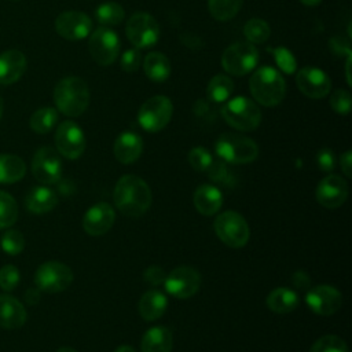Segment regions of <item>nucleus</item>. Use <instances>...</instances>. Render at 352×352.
<instances>
[{"label": "nucleus", "instance_id": "obj_1", "mask_svg": "<svg viewBox=\"0 0 352 352\" xmlns=\"http://www.w3.org/2000/svg\"><path fill=\"white\" fill-rule=\"evenodd\" d=\"M113 199L118 210L125 216L139 217L147 212L153 202V194L148 184L139 176L124 175L118 179Z\"/></svg>", "mask_w": 352, "mask_h": 352}, {"label": "nucleus", "instance_id": "obj_2", "mask_svg": "<svg viewBox=\"0 0 352 352\" xmlns=\"http://www.w3.org/2000/svg\"><path fill=\"white\" fill-rule=\"evenodd\" d=\"M249 89L254 102L265 107H274L283 100L286 95V82L276 69L263 66L252 74Z\"/></svg>", "mask_w": 352, "mask_h": 352}, {"label": "nucleus", "instance_id": "obj_3", "mask_svg": "<svg viewBox=\"0 0 352 352\" xmlns=\"http://www.w3.org/2000/svg\"><path fill=\"white\" fill-rule=\"evenodd\" d=\"M54 102L62 114L67 117H78L89 104L88 85L80 77H65L55 85Z\"/></svg>", "mask_w": 352, "mask_h": 352}, {"label": "nucleus", "instance_id": "obj_4", "mask_svg": "<svg viewBox=\"0 0 352 352\" xmlns=\"http://www.w3.org/2000/svg\"><path fill=\"white\" fill-rule=\"evenodd\" d=\"M224 121L243 132L254 131L261 122V110L256 102L246 96H235L230 99L220 110Z\"/></svg>", "mask_w": 352, "mask_h": 352}, {"label": "nucleus", "instance_id": "obj_5", "mask_svg": "<svg viewBox=\"0 0 352 352\" xmlns=\"http://www.w3.org/2000/svg\"><path fill=\"white\" fill-rule=\"evenodd\" d=\"M214 150L220 160L230 164H249L258 155V147L253 139L231 132L219 136Z\"/></svg>", "mask_w": 352, "mask_h": 352}, {"label": "nucleus", "instance_id": "obj_6", "mask_svg": "<svg viewBox=\"0 0 352 352\" xmlns=\"http://www.w3.org/2000/svg\"><path fill=\"white\" fill-rule=\"evenodd\" d=\"M214 232L227 246L238 249L248 243L250 236L249 226L245 217L235 212L227 210L220 213L214 220Z\"/></svg>", "mask_w": 352, "mask_h": 352}, {"label": "nucleus", "instance_id": "obj_7", "mask_svg": "<svg viewBox=\"0 0 352 352\" xmlns=\"http://www.w3.org/2000/svg\"><path fill=\"white\" fill-rule=\"evenodd\" d=\"M258 62V51L249 41H236L227 47L221 55V66L231 76L250 73Z\"/></svg>", "mask_w": 352, "mask_h": 352}, {"label": "nucleus", "instance_id": "obj_8", "mask_svg": "<svg viewBox=\"0 0 352 352\" xmlns=\"http://www.w3.org/2000/svg\"><path fill=\"white\" fill-rule=\"evenodd\" d=\"M173 114V104L165 95H155L147 99L139 109L138 121L147 132H158L164 129Z\"/></svg>", "mask_w": 352, "mask_h": 352}, {"label": "nucleus", "instance_id": "obj_9", "mask_svg": "<svg viewBox=\"0 0 352 352\" xmlns=\"http://www.w3.org/2000/svg\"><path fill=\"white\" fill-rule=\"evenodd\" d=\"M73 282V272L69 265L60 261H45L34 272V283L40 292L59 293Z\"/></svg>", "mask_w": 352, "mask_h": 352}, {"label": "nucleus", "instance_id": "obj_10", "mask_svg": "<svg viewBox=\"0 0 352 352\" xmlns=\"http://www.w3.org/2000/svg\"><path fill=\"white\" fill-rule=\"evenodd\" d=\"M125 33L135 48L153 47L160 38L158 22L147 12H135L126 22Z\"/></svg>", "mask_w": 352, "mask_h": 352}, {"label": "nucleus", "instance_id": "obj_11", "mask_svg": "<svg viewBox=\"0 0 352 352\" xmlns=\"http://www.w3.org/2000/svg\"><path fill=\"white\" fill-rule=\"evenodd\" d=\"M88 51L98 65L109 66L117 59L120 52L118 36L110 28L100 26L91 33L88 40Z\"/></svg>", "mask_w": 352, "mask_h": 352}, {"label": "nucleus", "instance_id": "obj_12", "mask_svg": "<svg viewBox=\"0 0 352 352\" xmlns=\"http://www.w3.org/2000/svg\"><path fill=\"white\" fill-rule=\"evenodd\" d=\"M165 290L176 298H188L194 296L201 286V274L188 265L172 270L164 280Z\"/></svg>", "mask_w": 352, "mask_h": 352}, {"label": "nucleus", "instance_id": "obj_13", "mask_svg": "<svg viewBox=\"0 0 352 352\" xmlns=\"http://www.w3.org/2000/svg\"><path fill=\"white\" fill-rule=\"evenodd\" d=\"M55 146L60 155L69 160L78 158L85 150V136L74 121H63L55 132Z\"/></svg>", "mask_w": 352, "mask_h": 352}, {"label": "nucleus", "instance_id": "obj_14", "mask_svg": "<svg viewBox=\"0 0 352 352\" xmlns=\"http://www.w3.org/2000/svg\"><path fill=\"white\" fill-rule=\"evenodd\" d=\"M32 173L43 184H54L62 176V161L52 147L38 148L32 160Z\"/></svg>", "mask_w": 352, "mask_h": 352}, {"label": "nucleus", "instance_id": "obj_15", "mask_svg": "<svg viewBox=\"0 0 352 352\" xmlns=\"http://www.w3.org/2000/svg\"><path fill=\"white\" fill-rule=\"evenodd\" d=\"M305 302L314 314L320 316H330L341 308L342 296L336 287L330 285H319L307 293Z\"/></svg>", "mask_w": 352, "mask_h": 352}, {"label": "nucleus", "instance_id": "obj_16", "mask_svg": "<svg viewBox=\"0 0 352 352\" xmlns=\"http://www.w3.org/2000/svg\"><path fill=\"white\" fill-rule=\"evenodd\" d=\"M56 33L70 41L85 38L92 29L91 18L81 11H63L55 19Z\"/></svg>", "mask_w": 352, "mask_h": 352}, {"label": "nucleus", "instance_id": "obj_17", "mask_svg": "<svg viewBox=\"0 0 352 352\" xmlns=\"http://www.w3.org/2000/svg\"><path fill=\"white\" fill-rule=\"evenodd\" d=\"M297 88L311 99H320L329 95L331 89V80L329 76L314 66L302 67L296 76Z\"/></svg>", "mask_w": 352, "mask_h": 352}, {"label": "nucleus", "instance_id": "obj_18", "mask_svg": "<svg viewBox=\"0 0 352 352\" xmlns=\"http://www.w3.org/2000/svg\"><path fill=\"white\" fill-rule=\"evenodd\" d=\"M316 201L329 209L341 206L348 198V184L338 175H329L323 177L316 186Z\"/></svg>", "mask_w": 352, "mask_h": 352}, {"label": "nucleus", "instance_id": "obj_19", "mask_svg": "<svg viewBox=\"0 0 352 352\" xmlns=\"http://www.w3.org/2000/svg\"><path fill=\"white\" fill-rule=\"evenodd\" d=\"M116 213L107 202H98L91 206L82 219V227L87 234L99 236L106 234L114 224Z\"/></svg>", "mask_w": 352, "mask_h": 352}, {"label": "nucleus", "instance_id": "obj_20", "mask_svg": "<svg viewBox=\"0 0 352 352\" xmlns=\"http://www.w3.org/2000/svg\"><path fill=\"white\" fill-rule=\"evenodd\" d=\"M28 60L23 52L8 50L0 54V84L11 85L16 82L26 72Z\"/></svg>", "mask_w": 352, "mask_h": 352}, {"label": "nucleus", "instance_id": "obj_21", "mask_svg": "<svg viewBox=\"0 0 352 352\" xmlns=\"http://www.w3.org/2000/svg\"><path fill=\"white\" fill-rule=\"evenodd\" d=\"M26 309L23 304L10 294H0V327L19 329L26 322Z\"/></svg>", "mask_w": 352, "mask_h": 352}, {"label": "nucleus", "instance_id": "obj_22", "mask_svg": "<svg viewBox=\"0 0 352 352\" xmlns=\"http://www.w3.org/2000/svg\"><path fill=\"white\" fill-rule=\"evenodd\" d=\"M143 151L142 138L131 131L120 133L114 142V155L121 164L135 162Z\"/></svg>", "mask_w": 352, "mask_h": 352}, {"label": "nucleus", "instance_id": "obj_23", "mask_svg": "<svg viewBox=\"0 0 352 352\" xmlns=\"http://www.w3.org/2000/svg\"><path fill=\"white\" fill-rule=\"evenodd\" d=\"M223 204L220 190L213 184H201L194 192V206L204 216L216 214Z\"/></svg>", "mask_w": 352, "mask_h": 352}, {"label": "nucleus", "instance_id": "obj_24", "mask_svg": "<svg viewBox=\"0 0 352 352\" xmlns=\"http://www.w3.org/2000/svg\"><path fill=\"white\" fill-rule=\"evenodd\" d=\"M25 205L29 212L43 214L52 210L58 205V195L54 190L45 186H37L28 192L25 198Z\"/></svg>", "mask_w": 352, "mask_h": 352}, {"label": "nucleus", "instance_id": "obj_25", "mask_svg": "<svg viewBox=\"0 0 352 352\" xmlns=\"http://www.w3.org/2000/svg\"><path fill=\"white\" fill-rule=\"evenodd\" d=\"M173 345V334L165 326H154L148 329L140 344L142 352H170Z\"/></svg>", "mask_w": 352, "mask_h": 352}, {"label": "nucleus", "instance_id": "obj_26", "mask_svg": "<svg viewBox=\"0 0 352 352\" xmlns=\"http://www.w3.org/2000/svg\"><path fill=\"white\" fill-rule=\"evenodd\" d=\"M168 307L166 296L160 290H148L139 300V314L144 320L161 318Z\"/></svg>", "mask_w": 352, "mask_h": 352}, {"label": "nucleus", "instance_id": "obj_27", "mask_svg": "<svg viewBox=\"0 0 352 352\" xmlns=\"http://www.w3.org/2000/svg\"><path fill=\"white\" fill-rule=\"evenodd\" d=\"M298 305V296L289 287H276L267 296V307L275 314H289Z\"/></svg>", "mask_w": 352, "mask_h": 352}, {"label": "nucleus", "instance_id": "obj_28", "mask_svg": "<svg viewBox=\"0 0 352 352\" xmlns=\"http://www.w3.org/2000/svg\"><path fill=\"white\" fill-rule=\"evenodd\" d=\"M143 70L151 81L162 82L170 74V62L162 52L154 51L144 56Z\"/></svg>", "mask_w": 352, "mask_h": 352}, {"label": "nucleus", "instance_id": "obj_29", "mask_svg": "<svg viewBox=\"0 0 352 352\" xmlns=\"http://www.w3.org/2000/svg\"><path fill=\"white\" fill-rule=\"evenodd\" d=\"M26 173L23 160L14 154H0V184L19 182Z\"/></svg>", "mask_w": 352, "mask_h": 352}, {"label": "nucleus", "instance_id": "obj_30", "mask_svg": "<svg viewBox=\"0 0 352 352\" xmlns=\"http://www.w3.org/2000/svg\"><path fill=\"white\" fill-rule=\"evenodd\" d=\"M232 91H234L232 80L226 74H216L208 82L206 96L209 100L214 103H221L231 96Z\"/></svg>", "mask_w": 352, "mask_h": 352}, {"label": "nucleus", "instance_id": "obj_31", "mask_svg": "<svg viewBox=\"0 0 352 352\" xmlns=\"http://www.w3.org/2000/svg\"><path fill=\"white\" fill-rule=\"evenodd\" d=\"M56 122H58V111H56V109L47 106V107L37 109L32 114L29 125H30V128L36 133L44 135V133H48L55 126Z\"/></svg>", "mask_w": 352, "mask_h": 352}, {"label": "nucleus", "instance_id": "obj_32", "mask_svg": "<svg viewBox=\"0 0 352 352\" xmlns=\"http://www.w3.org/2000/svg\"><path fill=\"white\" fill-rule=\"evenodd\" d=\"M243 0H208V10L216 21L226 22L239 12Z\"/></svg>", "mask_w": 352, "mask_h": 352}, {"label": "nucleus", "instance_id": "obj_33", "mask_svg": "<svg viewBox=\"0 0 352 352\" xmlns=\"http://www.w3.org/2000/svg\"><path fill=\"white\" fill-rule=\"evenodd\" d=\"M124 15H125L124 8L121 7V4L116 1L103 3L95 11L96 19L103 26H116L121 23L124 21Z\"/></svg>", "mask_w": 352, "mask_h": 352}, {"label": "nucleus", "instance_id": "obj_34", "mask_svg": "<svg viewBox=\"0 0 352 352\" xmlns=\"http://www.w3.org/2000/svg\"><path fill=\"white\" fill-rule=\"evenodd\" d=\"M243 34L252 44H261L268 40L271 34L270 25L260 18L249 19L243 26Z\"/></svg>", "mask_w": 352, "mask_h": 352}, {"label": "nucleus", "instance_id": "obj_35", "mask_svg": "<svg viewBox=\"0 0 352 352\" xmlns=\"http://www.w3.org/2000/svg\"><path fill=\"white\" fill-rule=\"evenodd\" d=\"M18 219V205L6 191L0 190V228H10Z\"/></svg>", "mask_w": 352, "mask_h": 352}, {"label": "nucleus", "instance_id": "obj_36", "mask_svg": "<svg viewBox=\"0 0 352 352\" xmlns=\"http://www.w3.org/2000/svg\"><path fill=\"white\" fill-rule=\"evenodd\" d=\"M309 352H348V346L341 337L327 334L316 340L309 348Z\"/></svg>", "mask_w": 352, "mask_h": 352}, {"label": "nucleus", "instance_id": "obj_37", "mask_svg": "<svg viewBox=\"0 0 352 352\" xmlns=\"http://www.w3.org/2000/svg\"><path fill=\"white\" fill-rule=\"evenodd\" d=\"M25 248V238L18 230H8L1 236V249L11 254H19Z\"/></svg>", "mask_w": 352, "mask_h": 352}, {"label": "nucleus", "instance_id": "obj_38", "mask_svg": "<svg viewBox=\"0 0 352 352\" xmlns=\"http://www.w3.org/2000/svg\"><path fill=\"white\" fill-rule=\"evenodd\" d=\"M190 165L192 166V169L198 170V172H206L213 161L212 154L202 146H197L192 147L187 155Z\"/></svg>", "mask_w": 352, "mask_h": 352}, {"label": "nucleus", "instance_id": "obj_39", "mask_svg": "<svg viewBox=\"0 0 352 352\" xmlns=\"http://www.w3.org/2000/svg\"><path fill=\"white\" fill-rule=\"evenodd\" d=\"M272 51V55H274V59H275V63L278 65V67L285 72L286 74H293L297 69V62H296V58L294 55L285 47H276L274 50H270Z\"/></svg>", "mask_w": 352, "mask_h": 352}, {"label": "nucleus", "instance_id": "obj_40", "mask_svg": "<svg viewBox=\"0 0 352 352\" xmlns=\"http://www.w3.org/2000/svg\"><path fill=\"white\" fill-rule=\"evenodd\" d=\"M19 279H21V275L15 265L6 264L0 268V287L4 292L14 290L18 286Z\"/></svg>", "mask_w": 352, "mask_h": 352}, {"label": "nucleus", "instance_id": "obj_41", "mask_svg": "<svg viewBox=\"0 0 352 352\" xmlns=\"http://www.w3.org/2000/svg\"><path fill=\"white\" fill-rule=\"evenodd\" d=\"M330 107L341 116H345L351 111V95L345 89H337L330 96Z\"/></svg>", "mask_w": 352, "mask_h": 352}, {"label": "nucleus", "instance_id": "obj_42", "mask_svg": "<svg viewBox=\"0 0 352 352\" xmlns=\"http://www.w3.org/2000/svg\"><path fill=\"white\" fill-rule=\"evenodd\" d=\"M142 54L139 48H129L121 55V69L126 73H133L140 67Z\"/></svg>", "mask_w": 352, "mask_h": 352}, {"label": "nucleus", "instance_id": "obj_43", "mask_svg": "<svg viewBox=\"0 0 352 352\" xmlns=\"http://www.w3.org/2000/svg\"><path fill=\"white\" fill-rule=\"evenodd\" d=\"M206 172H208L209 177L213 182H217V183H224L228 179V176H230L226 164L223 161H220V160H213L210 166H209V169Z\"/></svg>", "mask_w": 352, "mask_h": 352}, {"label": "nucleus", "instance_id": "obj_44", "mask_svg": "<svg viewBox=\"0 0 352 352\" xmlns=\"http://www.w3.org/2000/svg\"><path fill=\"white\" fill-rule=\"evenodd\" d=\"M316 164L322 172H331L336 166V157L330 148H322L316 154Z\"/></svg>", "mask_w": 352, "mask_h": 352}, {"label": "nucleus", "instance_id": "obj_45", "mask_svg": "<svg viewBox=\"0 0 352 352\" xmlns=\"http://www.w3.org/2000/svg\"><path fill=\"white\" fill-rule=\"evenodd\" d=\"M143 276H144V279H146L148 283H151V285H161V283H164L166 274L164 272V270H162L161 267H158V265H150V267L144 271Z\"/></svg>", "mask_w": 352, "mask_h": 352}, {"label": "nucleus", "instance_id": "obj_46", "mask_svg": "<svg viewBox=\"0 0 352 352\" xmlns=\"http://www.w3.org/2000/svg\"><path fill=\"white\" fill-rule=\"evenodd\" d=\"M341 169L346 177H352V151L346 150L340 158Z\"/></svg>", "mask_w": 352, "mask_h": 352}, {"label": "nucleus", "instance_id": "obj_47", "mask_svg": "<svg viewBox=\"0 0 352 352\" xmlns=\"http://www.w3.org/2000/svg\"><path fill=\"white\" fill-rule=\"evenodd\" d=\"M25 300H26V302H29V304H36V302H38V300H40V290H38V289H29V290L25 293Z\"/></svg>", "mask_w": 352, "mask_h": 352}, {"label": "nucleus", "instance_id": "obj_48", "mask_svg": "<svg viewBox=\"0 0 352 352\" xmlns=\"http://www.w3.org/2000/svg\"><path fill=\"white\" fill-rule=\"evenodd\" d=\"M114 352H135V349L129 345H120Z\"/></svg>", "mask_w": 352, "mask_h": 352}, {"label": "nucleus", "instance_id": "obj_49", "mask_svg": "<svg viewBox=\"0 0 352 352\" xmlns=\"http://www.w3.org/2000/svg\"><path fill=\"white\" fill-rule=\"evenodd\" d=\"M304 6H308V7H314V6H318L322 0H300Z\"/></svg>", "mask_w": 352, "mask_h": 352}, {"label": "nucleus", "instance_id": "obj_50", "mask_svg": "<svg viewBox=\"0 0 352 352\" xmlns=\"http://www.w3.org/2000/svg\"><path fill=\"white\" fill-rule=\"evenodd\" d=\"M56 352H77V351L72 346H60V348H58Z\"/></svg>", "mask_w": 352, "mask_h": 352}, {"label": "nucleus", "instance_id": "obj_51", "mask_svg": "<svg viewBox=\"0 0 352 352\" xmlns=\"http://www.w3.org/2000/svg\"><path fill=\"white\" fill-rule=\"evenodd\" d=\"M3 111H4V102H3V98H1V95H0V118H1V116H3Z\"/></svg>", "mask_w": 352, "mask_h": 352}]
</instances>
